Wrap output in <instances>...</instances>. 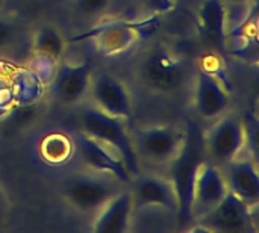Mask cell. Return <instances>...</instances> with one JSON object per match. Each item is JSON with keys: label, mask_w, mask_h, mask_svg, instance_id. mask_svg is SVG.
Masks as SVG:
<instances>
[{"label": "cell", "mask_w": 259, "mask_h": 233, "mask_svg": "<svg viewBox=\"0 0 259 233\" xmlns=\"http://www.w3.org/2000/svg\"><path fill=\"white\" fill-rule=\"evenodd\" d=\"M77 120L79 130L114 150L124 161L132 177L141 173V162L137 156L126 120L106 115L91 105L82 109Z\"/></svg>", "instance_id": "obj_1"}, {"label": "cell", "mask_w": 259, "mask_h": 233, "mask_svg": "<svg viewBox=\"0 0 259 233\" xmlns=\"http://www.w3.org/2000/svg\"><path fill=\"white\" fill-rule=\"evenodd\" d=\"M129 130L140 162L153 167L173 165L188 143L185 130L171 124L141 126Z\"/></svg>", "instance_id": "obj_2"}, {"label": "cell", "mask_w": 259, "mask_h": 233, "mask_svg": "<svg viewBox=\"0 0 259 233\" xmlns=\"http://www.w3.org/2000/svg\"><path fill=\"white\" fill-rule=\"evenodd\" d=\"M126 185L114 176L87 171L65 179L61 185V197L65 203L83 215H96Z\"/></svg>", "instance_id": "obj_3"}, {"label": "cell", "mask_w": 259, "mask_h": 233, "mask_svg": "<svg viewBox=\"0 0 259 233\" xmlns=\"http://www.w3.org/2000/svg\"><path fill=\"white\" fill-rule=\"evenodd\" d=\"M156 26L155 15L140 23L124 20L103 21L73 36L71 41H90L103 56H120L132 50L146 36V32L152 33Z\"/></svg>", "instance_id": "obj_4"}, {"label": "cell", "mask_w": 259, "mask_h": 233, "mask_svg": "<svg viewBox=\"0 0 259 233\" xmlns=\"http://www.w3.org/2000/svg\"><path fill=\"white\" fill-rule=\"evenodd\" d=\"M187 71L188 68L182 58L164 45H155L140 59L137 77L152 92L171 94L182 88Z\"/></svg>", "instance_id": "obj_5"}, {"label": "cell", "mask_w": 259, "mask_h": 233, "mask_svg": "<svg viewBox=\"0 0 259 233\" xmlns=\"http://www.w3.org/2000/svg\"><path fill=\"white\" fill-rule=\"evenodd\" d=\"M247 130L244 123L234 114H223L212 120L203 136L206 161L223 168L238 158L247 146Z\"/></svg>", "instance_id": "obj_6"}, {"label": "cell", "mask_w": 259, "mask_h": 233, "mask_svg": "<svg viewBox=\"0 0 259 233\" xmlns=\"http://www.w3.org/2000/svg\"><path fill=\"white\" fill-rule=\"evenodd\" d=\"M129 191L132 194L134 212L162 211L173 217H179L181 214V202L171 177L144 174L141 171L132 179Z\"/></svg>", "instance_id": "obj_7"}, {"label": "cell", "mask_w": 259, "mask_h": 233, "mask_svg": "<svg viewBox=\"0 0 259 233\" xmlns=\"http://www.w3.org/2000/svg\"><path fill=\"white\" fill-rule=\"evenodd\" d=\"M67 39L53 24H41L30 39V64L32 73L41 82H50L58 65L64 61Z\"/></svg>", "instance_id": "obj_8"}, {"label": "cell", "mask_w": 259, "mask_h": 233, "mask_svg": "<svg viewBox=\"0 0 259 233\" xmlns=\"http://www.w3.org/2000/svg\"><path fill=\"white\" fill-rule=\"evenodd\" d=\"M88 99L91 106L106 115L129 120L134 112L132 96L123 80L106 71H93Z\"/></svg>", "instance_id": "obj_9"}, {"label": "cell", "mask_w": 259, "mask_h": 233, "mask_svg": "<svg viewBox=\"0 0 259 233\" xmlns=\"http://www.w3.org/2000/svg\"><path fill=\"white\" fill-rule=\"evenodd\" d=\"M228 193L229 188L222 168L209 161H202L196 170L193 182L190 218L199 221L208 215L226 197Z\"/></svg>", "instance_id": "obj_10"}, {"label": "cell", "mask_w": 259, "mask_h": 233, "mask_svg": "<svg viewBox=\"0 0 259 233\" xmlns=\"http://www.w3.org/2000/svg\"><path fill=\"white\" fill-rule=\"evenodd\" d=\"M253 208L244 200L232 194L231 191L226 197L199 223L206 232L219 233H246L255 230L253 227Z\"/></svg>", "instance_id": "obj_11"}, {"label": "cell", "mask_w": 259, "mask_h": 233, "mask_svg": "<svg viewBox=\"0 0 259 233\" xmlns=\"http://www.w3.org/2000/svg\"><path fill=\"white\" fill-rule=\"evenodd\" d=\"M74 147L77 149L79 158L85 164L87 170L114 176L123 185H131L134 177L129 173L124 161L114 150L80 130L74 138Z\"/></svg>", "instance_id": "obj_12"}, {"label": "cell", "mask_w": 259, "mask_h": 233, "mask_svg": "<svg viewBox=\"0 0 259 233\" xmlns=\"http://www.w3.org/2000/svg\"><path fill=\"white\" fill-rule=\"evenodd\" d=\"M93 67L90 62H67L62 61L52 82V91L58 103L62 106H76L88 97Z\"/></svg>", "instance_id": "obj_13"}, {"label": "cell", "mask_w": 259, "mask_h": 233, "mask_svg": "<svg viewBox=\"0 0 259 233\" xmlns=\"http://www.w3.org/2000/svg\"><path fill=\"white\" fill-rule=\"evenodd\" d=\"M193 102L197 115L212 121L228 112L231 96L215 73L208 68H199L194 79Z\"/></svg>", "instance_id": "obj_14"}, {"label": "cell", "mask_w": 259, "mask_h": 233, "mask_svg": "<svg viewBox=\"0 0 259 233\" xmlns=\"http://www.w3.org/2000/svg\"><path fill=\"white\" fill-rule=\"evenodd\" d=\"M134 214L132 194L129 188H123L93 217L90 230L94 233L129 232Z\"/></svg>", "instance_id": "obj_15"}, {"label": "cell", "mask_w": 259, "mask_h": 233, "mask_svg": "<svg viewBox=\"0 0 259 233\" xmlns=\"http://www.w3.org/2000/svg\"><path fill=\"white\" fill-rule=\"evenodd\" d=\"M222 171L232 194H235L250 206L258 205L259 176L256 164L252 158H243L240 155L238 158L226 164Z\"/></svg>", "instance_id": "obj_16"}, {"label": "cell", "mask_w": 259, "mask_h": 233, "mask_svg": "<svg viewBox=\"0 0 259 233\" xmlns=\"http://www.w3.org/2000/svg\"><path fill=\"white\" fill-rule=\"evenodd\" d=\"M199 29L206 45L225 50L228 44V8L223 0H202L199 3Z\"/></svg>", "instance_id": "obj_17"}, {"label": "cell", "mask_w": 259, "mask_h": 233, "mask_svg": "<svg viewBox=\"0 0 259 233\" xmlns=\"http://www.w3.org/2000/svg\"><path fill=\"white\" fill-rule=\"evenodd\" d=\"M112 0H71L74 14L87 20L103 15L109 9Z\"/></svg>", "instance_id": "obj_18"}, {"label": "cell", "mask_w": 259, "mask_h": 233, "mask_svg": "<svg viewBox=\"0 0 259 233\" xmlns=\"http://www.w3.org/2000/svg\"><path fill=\"white\" fill-rule=\"evenodd\" d=\"M42 149H55V152H52L46 159H49L50 162H62L64 159L68 158L73 149V144L62 135H50L44 141Z\"/></svg>", "instance_id": "obj_19"}, {"label": "cell", "mask_w": 259, "mask_h": 233, "mask_svg": "<svg viewBox=\"0 0 259 233\" xmlns=\"http://www.w3.org/2000/svg\"><path fill=\"white\" fill-rule=\"evenodd\" d=\"M18 36V26L12 20L0 17V53L9 52L17 44Z\"/></svg>", "instance_id": "obj_20"}, {"label": "cell", "mask_w": 259, "mask_h": 233, "mask_svg": "<svg viewBox=\"0 0 259 233\" xmlns=\"http://www.w3.org/2000/svg\"><path fill=\"white\" fill-rule=\"evenodd\" d=\"M147 9L155 15H162V14H168L170 11L175 9V0H144Z\"/></svg>", "instance_id": "obj_21"}, {"label": "cell", "mask_w": 259, "mask_h": 233, "mask_svg": "<svg viewBox=\"0 0 259 233\" xmlns=\"http://www.w3.org/2000/svg\"><path fill=\"white\" fill-rule=\"evenodd\" d=\"M8 208H9V205H8V197H6L5 191L0 188V220L5 218V215H6V212H8Z\"/></svg>", "instance_id": "obj_22"}, {"label": "cell", "mask_w": 259, "mask_h": 233, "mask_svg": "<svg viewBox=\"0 0 259 233\" xmlns=\"http://www.w3.org/2000/svg\"><path fill=\"white\" fill-rule=\"evenodd\" d=\"M226 5H243V3H246L247 0H223Z\"/></svg>", "instance_id": "obj_23"}, {"label": "cell", "mask_w": 259, "mask_h": 233, "mask_svg": "<svg viewBox=\"0 0 259 233\" xmlns=\"http://www.w3.org/2000/svg\"><path fill=\"white\" fill-rule=\"evenodd\" d=\"M191 2H194V3H200L202 0H191Z\"/></svg>", "instance_id": "obj_24"}]
</instances>
